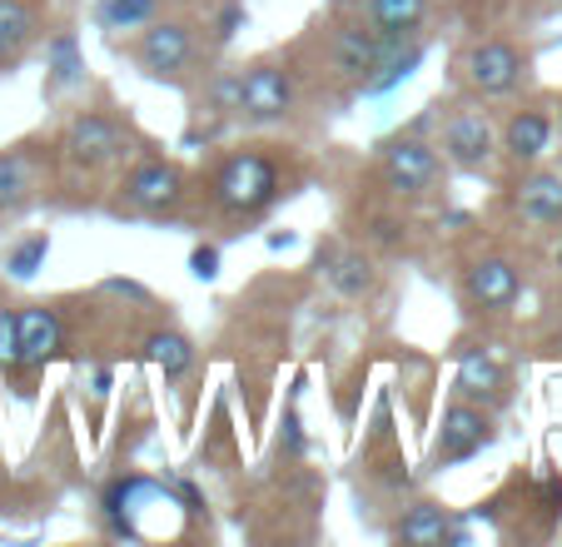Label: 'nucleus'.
<instances>
[{
    "instance_id": "1",
    "label": "nucleus",
    "mask_w": 562,
    "mask_h": 547,
    "mask_svg": "<svg viewBox=\"0 0 562 547\" xmlns=\"http://www.w3.org/2000/svg\"><path fill=\"white\" fill-rule=\"evenodd\" d=\"M210 200L229 220H255L279 200V159L269 149H239L210 179Z\"/></svg>"
},
{
    "instance_id": "2",
    "label": "nucleus",
    "mask_w": 562,
    "mask_h": 547,
    "mask_svg": "<svg viewBox=\"0 0 562 547\" xmlns=\"http://www.w3.org/2000/svg\"><path fill=\"white\" fill-rule=\"evenodd\" d=\"M125 145H130L125 130H120L110 115H100V110H80L60 135V159L75 169V175H95V169L125 159Z\"/></svg>"
},
{
    "instance_id": "3",
    "label": "nucleus",
    "mask_w": 562,
    "mask_h": 547,
    "mask_svg": "<svg viewBox=\"0 0 562 547\" xmlns=\"http://www.w3.org/2000/svg\"><path fill=\"white\" fill-rule=\"evenodd\" d=\"M184 200V169L170 159H139L120 179V210L125 214H170Z\"/></svg>"
},
{
    "instance_id": "4",
    "label": "nucleus",
    "mask_w": 562,
    "mask_h": 547,
    "mask_svg": "<svg viewBox=\"0 0 562 547\" xmlns=\"http://www.w3.org/2000/svg\"><path fill=\"white\" fill-rule=\"evenodd\" d=\"M493 438H498V428H493L488 413L477 409L473 399H458L443 409V428H438V443H434V458H428V464L434 468L468 464V458H477Z\"/></svg>"
},
{
    "instance_id": "5",
    "label": "nucleus",
    "mask_w": 562,
    "mask_h": 547,
    "mask_svg": "<svg viewBox=\"0 0 562 547\" xmlns=\"http://www.w3.org/2000/svg\"><path fill=\"white\" fill-rule=\"evenodd\" d=\"M379 169H383V179H389L393 194H408V200H418V194L434 190V179H438V169H443V159H438V149L428 145V139L398 135V139H383Z\"/></svg>"
},
{
    "instance_id": "6",
    "label": "nucleus",
    "mask_w": 562,
    "mask_h": 547,
    "mask_svg": "<svg viewBox=\"0 0 562 547\" xmlns=\"http://www.w3.org/2000/svg\"><path fill=\"white\" fill-rule=\"evenodd\" d=\"M294 110V80L284 65L259 60L249 70H239V115L249 125H279Z\"/></svg>"
},
{
    "instance_id": "7",
    "label": "nucleus",
    "mask_w": 562,
    "mask_h": 547,
    "mask_svg": "<svg viewBox=\"0 0 562 547\" xmlns=\"http://www.w3.org/2000/svg\"><path fill=\"white\" fill-rule=\"evenodd\" d=\"M458 70H463V80L473 85L477 96H508V90H518L528 60H522V51L513 41H477L468 45Z\"/></svg>"
},
{
    "instance_id": "8",
    "label": "nucleus",
    "mask_w": 562,
    "mask_h": 547,
    "mask_svg": "<svg viewBox=\"0 0 562 547\" xmlns=\"http://www.w3.org/2000/svg\"><path fill=\"white\" fill-rule=\"evenodd\" d=\"M463 294L473 309H483V314H503V309L518 304L522 294V274L513 259H503V254H483V259H473L463 269Z\"/></svg>"
},
{
    "instance_id": "9",
    "label": "nucleus",
    "mask_w": 562,
    "mask_h": 547,
    "mask_svg": "<svg viewBox=\"0 0 562 547\" xmlns=\"http://www.w3.org/2000/svg\"><path fill=\"white\" fill-rule=\"evenodd\" d=\"M190 55H194V35H190V25L184 21L149 25V31L139 35V45H135V60H139V70H145L149 80H180L184 65H190Z\"/></svg>"
},
{
    "instance_id": "10",
    "label": "nucleus",
    "mask_w": 562,
    "mask_h": 547,
    "mask_svg": "<svg viewBox=\"0 0 562 547\" xmlns=\"http://www.w3.org/2000/svg\"><path fill=\"white\" fill-rule=\"evenodd\" d=\"M65 348V328H60V314L45 304H31L15 314V358H11V369H45L55 354Z\"/></svg>"
},
{
    "instance_id": "11",
    "label": "nucleus",
    "mask_w": 562,
    "mask_h": 547,
    "mask_svg": "<svg viewBox=\"0 0 562 547\" xmlns=\"http://www.w3.org/2000/svg\"><path fill=\"white\" fill-rule=\"evenodd\" d=\"M438 149H443V159L453 169H483L493 159V125L483 110H458V115H448L443 125V139H438Z\"/></svg>"
},
{
    "instance_id": "12",
    "label": "nucleus",
    "mask_w": 562,
    "mask_h": 547,
    "mask_svg": "<svg viewBox=\"0 0 562 547\" xmlns=\"http://www.w3.org/2000/svg\"><path fill=\"white\" fill-rule=\"evenodd\" d=\"M379 55H383V41L369 21H344L329 41V65L339 80L349 85H363L373 70H379Z\"/></svg>"
},
{
    "instance_id": "13",
    "label": "nucleus",
    "mask_w": 562,
    "mask_h": 547,
    "mask_svg": "<svg viewBox=\"0 0 562 547\" xmlns=\"http://www.w3.org/2000/svg\"><path fill=\"white\" fill-rule=\"evenodd\" d=\"M453 389H458V399H473V403H498L503 393H508V373H503V364L488 354V348H468V354L458 358Z\"/></svg>"
},
{
    "instance_id": "14",
    "label": "nucleus",
    "mask_w": 562,
    "mask_h": 547,
    "mask_svg": "<svg viewBox=\"0 0 562 547\" xmlns=\"http://www.w3.org/2000/svg\"><path fill=\"white\" fill-rule=\"evenodd\" d=\"M513 204H518V214L528 224H542V230L562 224V175H552V169H532V175H522Z\"/></svg>"
},
{
    "instance_id": "15",
    "label": "nucleus",
    "mask_w": 562,
    "mask_h": 547,
    "mask_svg": "<svg viewBox=\"0 0 562 547\" xmlns=\"http://www.w3.org/2000/svg\"><path fill=\"white\" fill-rule=\"evenodd\" d=\"M448 537H458V527L443 503H414L393 523V543H404V547H438Z\"/></svg>"
},
{
    "instance_id": "16",
    "label": "nucleus",
    "mask_w": 562,
    "mask_h": 547,
    "mask_svg": "<svg viewBox=\"0 0 562 547\" xmlns=\"http://www.w3.org/2000/svg\"><path fill=\"white\" fill-rule=\"evenodd\" d=\"M35 31H41V15L31 0H0V70H11L31 51Z\"/></svg>"
},
{
    "instance_id": "17",
    "label": "nucleus",
    "mask_w": 562,
    "mask_h": 547,
    "mask_svg": "<svg viewBox=\"0 0 562 547\" xmlns=\"http://www.w3.org/2000/svg\"><path fill=\"white\" fill-rule=\"evenodd\" d=\"M548 139H552V115H548V110H518V115L503 125V149H508L518 165L542 159Z\"/></svg>"
},
{
    "instance_id": "18",
    "label": "nucleus",
    "mask_w": 562,
    "mask_h": 547,
    "mask_svg": "<svg viewBox=\"0 0 562 547\" xmlns=\"http://www.w3.org/2000/svg\"><path fill=\"white\" fill-rule=\"evenodd\" d=\"M424 15H428V0H369L363 21L379 31V41H414Z\"/></svg>"
},
{
    "instance_id": "19",
    "label": "nucleus",
    "mask_w": 562,
    "mask_h": 547,
    "mask_svg": "<svg viewBox=\"0 0 562 547\" xmlns=\"http://www.w3.org/2000/svg\"><path fill=\"white\" fill-rule=\"evenodd\" d=\"M35 200V165L25 149L0 155V214H21Z\"/></svg>"
},
{
    "instance_id": "20",
    "label": "nucleus",
    "mask_w": 562,
    "mask_h": 547,
    "mask_svg": "<svg viewBox=\"0 0 562 547\" xmlns=\"http://www.w3.org/2000/svg\"><path fill=\"white\" fill-rule=\"evenodd\" d=\"M145 358L165 373V379H184V373L194 369V344L180 334V328H155V334L145 338Z\"/></svg>"
},
{
    "instance_id": "21",
    "label": "nucleus",
    "mask_w": 562,
    "mask_h": 547,
    "mask_svg": "<svg viewBox=\"0 0 562 547\" xmlns=\"http://www.w3.org/2000/svg\"><path fill=\"white\" fill-rule=\"evenodd\" d=\"M329 284L339 289L344 299H363L379 289V269H373V259L363 249H344V254H334V264H329Z\"/></svg>"
},
{
    "instance_id": "22",
    "label": "nucleus",
    "mask_w": 562,
    "mask_h": 547,
    "mask_svg": "<svg viewBox=\"0 0 562 547\" xmlns=\"http://www.w3.org/2000/svg\"><path fill=\"white\" fill-rule=\"evenodd\" d=\"M418 60H424V45L408 41V51H404V41H383V55H379L383 75H369L363 90H369V96H383V90H393L398 80H408V75L418 70Z\"/></svg>"
},
{
    "instance_id": "23",
    "label": "nucleus",
    "mask_w": 562,
    "mask_h": 547,
    "mask_svg": "<svg viewBox=\"0 0 562 547\" xmlns=\"http://www.w3.org/2000/svg\"><path fill=\"white\" fill-rule=\"evenodd\" d=\"M45 254H50V234H31V239L11 244L5 269H11V279H35V274L45 269Z\"/></svg>"
},
{
    "instance_id": "24",
    "label": "nucleus",
    "mask_w": 562,
    "mask_h": 547,
    "mask_svg": "<svg viewBox=\"0 0 562 547\" xmlns=\"http://www.w3.org/2000/svg\"><path fill=\"white\" fill-rule=\"evenodd\" d=\"M45 55H50V80L55 85L80 80V70H86V60H80V51H75V35H55V41L45 45Z\"/></svg>"
},
{
    "instance_id": "25",
    "label": "nucleus",
    "mask_w": 562,
    "mask_h": 547,
    "mask_svg": "<svg viewBox=\"0 0 562 547\" xmlns=\"http://www.w3.org/2000/svg\"><path fill=\"white\" fill-rule=\"evenodd\" d=\"M149 15H155V0H105V5H100V21H105L110 31H135Z\"/></svg>"
},
{
    "instance_id": "26",
    "label": "nucleus",
    "mask_w": 562,
    "mask_h": 547,
    "mask_svg": "<svg viewBox=\"0 0 562 547\" xmlns=\"http://www.w3.org/2000/svg\"><path fill=\"white\" fill-rule=\"evenodd\" d=\"M210 110H214L220 120L239 115V70H224L220 80L210 85Z\"/></svg>"
},
{
    "instance_id": "27",
    "label": "nucleus",
    "mask_w": 562,
    "mask_h": 547,
    "mask_svg": "<svg viewBox=\"0 0 562 547\" xmlns=\"http://www.w3.org/2000/svg\"><path fill=\"white\" fill-rule=\"evenodd\" d=\"M190 274L194 279H204V284L220 279V249H214V244H200V249L190 254Z\"/></svg>"
},
{
    "instance_id": "28",
    "label": "nucleus",
    "mask_w": 562,
    "mask_h": 547,
    "mask_svg": "<svg viewBox=\"0 0 562 547\" xmlns=\"http://www.w3.org/2000/svg\"><path fill=\"white\" fill-rule=\"evenodd\" d=\"M245 21H249L245 5H229V11H224L220 21H214V41H234V31H239Z\"/></svg>"
},
{
    "instance_id": "29",
    "label": "nucleus",
    "mask_w": 562,
    "mask_h": 547,
    "mask_svg": "<svg viewBox=\"0 0 562 547\" xmlns=\"http://www.w3.org/2000/svg\"><path fill=\"white\" fill-rule=\"evenodd\" d=\"M11 358H15V314L0 309V364H11Z\"/></svg>"
},
{
    "instance_id": "30",
    "label": "nucleus",
    "mask_w": 562,
    "mask_h": 547,
    "mask_svg": "<svg viewBox=\"0 0 562 547\" xmlns=\"http://www.w3.org/2000/svg\"><path fill=\"white\" fill-rule=\"evenodd\" d=\"M558 354H562V328H558Z\"/></svg>"
},
{
    "instance_id": "31",
    "label": "nucleus",
    "mask_w": 562,
    "mask_h": 547,
    "mask_svg": "<svg viewBox=\"0 0 562 547\" xmlns=\"http://www.w3.org/2000/svg\"><path fill=\"white\" fill-rule=\"evenodd\" d=\"M0 488H5V468H0Z\"/></svg>"
}]
</instances>
